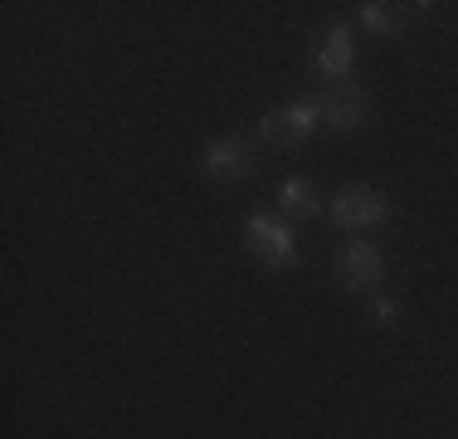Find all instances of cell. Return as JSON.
I'll list each match as a JSON object with an SVG mask.
<instances>
[{
	"instance_id": "cell-1",
	"label": "cell",
	"mask_w": 458,
	"mask_h": 439,
	"mask_svg": "<svg viewBox=\"0 0 458 439\" xmlns=\"http://www.w3.org/2000/svg\"><path fill=\"white\" fill-rule=\"evenodd\" d=\"M200 171L205 181L215 185H239L259 171V137H244V132H225V137H210L200 147Z\"/></svg>"
},
{
	"instance_id": "cell-2",
	"label": "cell",
	"mask_w": 458,
	"mask_h": 439,
	"mask_svg": "<svg viewBox=\"0 0 458 439\" xmlns=\"http://www.w3.org/2000/svg\"><path fill=\"white\" fill-rule=\"evenodd\" d=\"M244 245H249V254L264 263V269H278V273L298 269V259H302L293 225L283 215H268V211H254L244 220Z\"/></svg>"
},
{
	"instance_id": "cell-3",
	"label": "cell",
	"mask_w": 458,
	"mask_h": 439,
	"mask_svg": "<svg viewBox=\"0 0 458 439\" xmlns=\"http://www.w3.org/2000/svg\"><path fill=\"white\" fill-rule=\"evenodd\" d=\"M318 127H322V103L318 98H293V103L268 108V113L259 117V142L288 151V147H302Z\"/></svg>"
},
{
	"instance_id": "cell-4",
	"label": "cell",
	"mask_w": 458,
	"mask_h": 439,
	"mask_svg": "<svg viewBox=\"0 0 458 439\" xmlns=\"http://www.w3.org/2000/svg\"><path fill=\"white\" fill-rule=\"evenodd\" d=\"M352 69H356V39L342 20H332V25L312 39V73H318L327 88H336V83L352 79Z\"/></svg>"
},
{
	"instance_id": "cell-5",
	"label": "cell",
	"mask_w": 458,
	"mask_h": 439,
	"mask_svg": "<svg viewBox=\"0 0 458 439\" xmlns=\"http://www.w3.org/2000/svg\"><path fill=\"white\" fill-rule=\"evenodd\" d=\"M327 205H332V220L342 229H376L390 220V195L376 185H342Z\"/></svg>"
},
{
	"instance_id": "cell-6",
	"label": "cell",
	"mask_w": 458,
	"mask_h": 439,
	"mask_svg": "<svg viewBox=\"0 0 458 439\" xmlns=\"http://www.w3.org/2000/svg\"><path fill=\"white\" fill-rule=\"evenodd\" d=\"M336 283L352 293H380V283H386V254H380L370 239H352V245H342V254H336Z\"/></svg>"
},
{
	"instance_id": "cell-7",
	"label": "cell",
	"mask_w": 458,
	"mask_h": 439,
	"mask_svg": "<svg viewBox=\"0 0 458 439\" xmlns=\"http://www.w3.org/2000/svg\"><path fill=\"white\" fill-rule=\"evenodd\" d=\"M318 103H322V123L332 127V132H342V137L361 132V123L370 117V98H366V88L356 83V79H346V83H336V88H322Z\"/></svg>"
},
{
	"instance_id": "cell-8",
	"label": "cell",
	"mask_w": 458,
	"mask_h": 439,
	"mask_svg": "<svg viewBox=\"0 0 458 439\" xmlns=\"http://www.w3.org/2000/svg\"><path fill=\"white\" fill-rule=\"evenodd\" d=\"M278 211L288 215V220H318L327 211V201H322V185L318 181H308V176H288V181L278 185Z\"/></svg>"
},
{
	"instance_id": "cell-9",
	"label": "cell",
	"mask_w": 458,
	"mask_h": 439,
	"mask_svg": "<svg viewBox=\"0 0 458 439\" xmlns=\"http://www.w3.org/2000/svg\"><path fill=\"white\" fill-rule=\"evenodd\" d=\"M356 20L370 30L376 39H395L400 30H405V5H386V0H366V5H356Z\"/></svg>"
},
{
	"instance_id": "cell-10",
	"label": "cell",
	"mask_w": 458,
	"mask_h": 439,
	"mask_svg": "<svg viewBox=\"0 0 458 439\" xmlns=\"http://www.w3.org/2000/svg\"><path fill=\"white\" fill-rule=\"evenodd\" d=\"M366 313H370V317H376V323H380V327H390V323H395V317H400V307H395V303H390V298H386V293H370V298H366Z\"/></svg>"
}]
</instances>
